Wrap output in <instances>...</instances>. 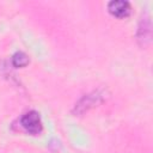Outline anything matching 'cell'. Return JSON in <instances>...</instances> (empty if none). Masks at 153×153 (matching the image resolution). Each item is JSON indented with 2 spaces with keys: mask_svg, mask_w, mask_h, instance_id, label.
<instances>
[{
  "mask_svg": "<svg viewBox=\"0 0 153 153\" xmlns=\"http://www.w3.org/2000/svg\"><path fill=\"white\" fill-rule=\"evenodd\" d=\"M100 99H102V93H99L98 91H94V92H91V93H88V94H85V96L75 104L74 111L78 112V114H81V112H84L85 110H87L88 108L96 105Z\"/></svg>",
  "mask_w": 153,
  "mask_h": 153,
  "instance_id": "cell-2",
  "label": "cell"
},
{
  "mask_svg": "<svg viewBox=\"0 0 153 153\" xmlns=\"http://www.w3.org/2000/svg\"><path fill=\"white\" fill-rule=\"evenodd\" d=\"M20 126L29 134H32V135L38 134L42 130V122H41L39 114L35 110H30L25 112L20 118Z\"/></svg>",
  "mask_w": 153,
  "mask_h": 153,
  "instance_id": "cell-1",
  "label": "cell"
},
{
  "mask_svg": "<svg viewBox=\"0 0 153 153\" xmlns=\"http://www.w3.org/2000/svg\"><path fill=\"white\" fill-rule=\"evenodd\" d=\"M29 62V57L23 53V51H18L13 55L12 57V63L16 66V67H24L26 66Z\"/></svg>",
  "mask_w": 153,
  "mask_h": 153,
  "instance_id": "cell-5",
  "label": "cell"
},
{
  "mask_svg": "<svg viewBox=\"0 0 153 153\" xmlns=\"http://www.w3.org/2000/svg\"><path fill=\"white\" fill-rule=\"evenodd\" d=\"M108 8L111 14L118 18L127 17L130 13V4L126 0H112L109 2Z\"/></svg>",
  "mask_w": 153,
  "mask_h": 153,
  "instance_id": "cell-3",
  "label": "cell"
},
{
  "mask_svg": "<svg viewBox=\"0 0 153 153\" xmlns=\"http://www.w3.org/2000/svg\"><path fill=\"white\" fill-rule=\"evenodd\" d=\"M149 37H151V24H149V20L142 19L141 23H140V26H139L137 38H139V41H141L145 44L146 42L149 41Z\"/></svg>",
  "mask_w": 153,
  "mask_h": 153,
  "instance_id": "cell-4",
  "label": "cell"
}]
</instances>
